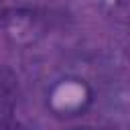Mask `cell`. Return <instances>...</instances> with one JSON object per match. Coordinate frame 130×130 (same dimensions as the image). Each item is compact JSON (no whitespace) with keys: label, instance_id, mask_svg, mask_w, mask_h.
Instances as JSON below:
<instances>
[{"label":"cell","instance_id":"6da1fadb","mask_svg":"<svg viewBox=\"0 0 130 130\" xmlns=\"http://www.w3.org/2000/svg\"><path fill=\"white\" fill-rule=\"evenodd\" d=\"M18 79L14 71L0 65V130H28L16 116Z\"/></svg>","mask_w":130,"mask_h":130}]
</instances>
